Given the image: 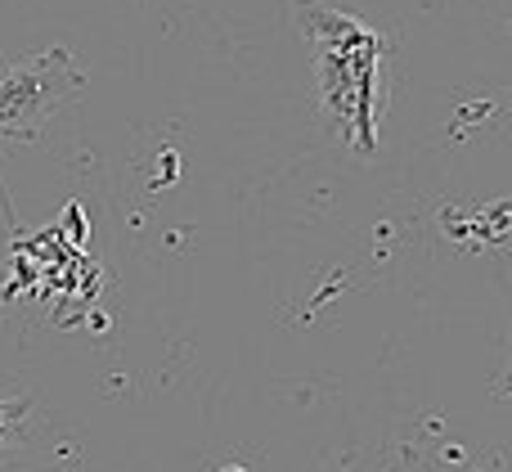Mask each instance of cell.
Segmentation results:
<instances>
[{"mask_svg": "<svg viewBox=\"0 0 512 472\" xmlns=\"http://www.w3.org/2000/svg\"><path fill=\"white\" fill-rule=\"evenodd\" d=\"M301 41L315 54V86L324 122L360 158L378 153L387 104V36L328 0H292Z\"/></svg>", "mask_w": 512, "mask_h": 472, "instance_id": "cell-1", "label": "cell"}, {"mask_svg": "<svg viewBox=\"0 0 512 472\" xmlns=\"http://www.w3.org/2000/svg\"><path fill=\"white\" fill-rule=\"evenodd\" d=\"M77 90L81 72L63 45L0 63V140H36Z\"/></svg>", "mask_w": 512, "mask_h": 472, "instance_id": "cell-2", "label": "cell"}, {"mask_svg": "<svg viewBox=\"0 0 512 472\" xmlns=\"http://www.w3.org/2000/svg\"><path fill=\"white\" fill-rule=\"evenodd\" d=\"M32 396H5L0 401V455L27 446V419H32Z\"/></svg>", "mask_w": 512, "mask_h": 472, "instance_id": "cell-3", "label": "cell"}, {"mask_svg": "<svg viewBox=\"0 0 512 472\" xmlns=\"http://www.w3.org/2000/svg\"><path fill=\"white\" fill-rule=\"evenodd\" d=\"M216 472H248V468H239V464H225V468H216Z\"/></svg>", "mask_w": 512, "mask_h": 472, "instance_id": "cell-4", "label": "cell"}]
</instances>
